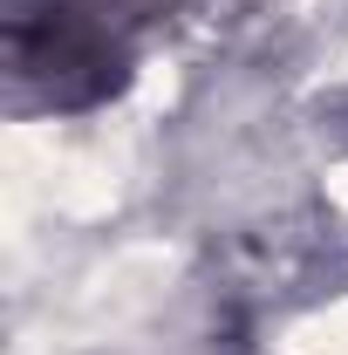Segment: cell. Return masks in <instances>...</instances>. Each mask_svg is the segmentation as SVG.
Listing matches in <instances>:
<instances>
[{"instance_id":"cell-1","label":"cell","mask_w":348,"mask_h":355,"mask_svg":"<svg viewBox=\"0 0 348 355\" xmlns=\"http://www.w3.org/2000/svg\"><path fill=\"white\" fill-rule=\"evenodd\" d=\"M7 48H14V76L42 83L48 103H62V110H82V103L116 96L123 89V69H130L123 42L89 7H69V0L21 7L14 28H7Z\"/></svg>"}]
</instances>
